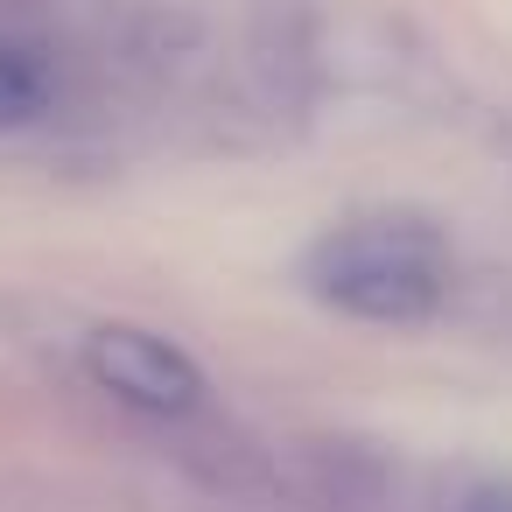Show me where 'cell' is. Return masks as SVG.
<instances>
[{"label": "cell", "instance_id": "cell-1", "mask_svg": "<svg viewBox=\"0 0 512 512\" xmlns=\"http://www.w3.org/2000/svg\"><path fill=\"white\" fill-rule=\"evenodd\" d=\"M302 281L358 323H421L449 295V246L421 218H351L316 239Z\"/></svg>", "mask_w": 512, "mask_h": 512}, {"label": "cell", "instance_id": "cell-2", "mask_svg": "<svg viewBox=\"0 0 512 512\" xmlns=\"http://www.w3.org/2000/svg\"><path fill=\"white\" fill-rule=\"evenodd\" d=\"M85 372L99 379V393H113L120 407L148 414V421H183L204 407V372L190 365V351H176L155 330L134 323H106L85 337Z\"/></svg>", "mask_w": 512, "mask_h": 512}, {"label": "cell", "instance_id": "cell-3", "mask_svg": "<svg viewBox=\"0 0 512 512\" xmlns=\"http://www.w3.org/2000/svg\"><path fill=\"white\" fill-rule=\"evenodd\" d=\"M400 477V456L365 435H302L281 449V484H295L316 512H393Z\"/></svg>", "mask_w": 512, "mask_h": 512}, {"label": "cell", "instance_id": "cell-4", "mask_svg": "<svg viewBox=\"0 0 512 512\" xmlns=\"http://www.w3.org/2000/svg\"><path fill=\"white\" fill-rule=\"evenodd\" d=\"M50 92H57V78H50V64H43L36 50L0 43V134L36 127V120L50 113Z\"/></svg>", "mask_w": 512, "mask_h": 512}, {"label": "cell", "instance_id": "cell-5", "mask_svg": "<svg viewBox=\"0 0 512 512\" xmlns=\"http://www.w3.org/2000/svg\"><path fill=\"white\" fill-rule=\"evenodd\" d=\"M435 512H512V484L505 477H456Z\"/></svg>", "mask_w": 512, "mask_h": 512}]
</instances>
